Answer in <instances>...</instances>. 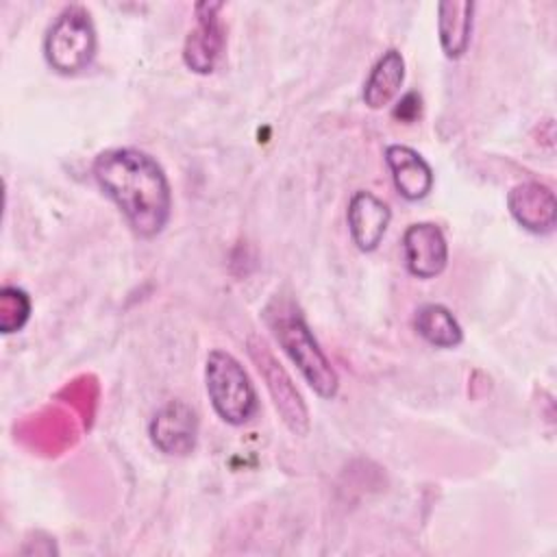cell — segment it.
Wrapping results in <instances>:
<instances>
[{
	"label": "cell",
	"instance_id": "cell-6",
	"mask_svg": "<svg viewBox=\"0 0 557 557\" xmlns=\"http://www.w3.org/2000/svg\"><path fill=\"white\" fill-rule=\"evenodd\" d=\"M222 2H198L194 7L196 26L187 33L183 46V61L196 74L213 72L222 48H224V28L220 22Z\"/></svg>",
	"mask_w": 557,
	"mask_h": 557
},
{
	"label": "cell",
	"instance_id": "cell-12",
	"mask_svg": "<svg viewBox=\"0 0 557 557\" xmlns=\"http://www.w3.org/2000/svg\"><path fill=\"white\" fill-rule=\"evenodd\" d=\"M472 11L474 2L470 0H446L437 4V35L448 59H459L468 50L472 35Z\"/></svg>",
	"mask_w": 557,
	"mask_h": 557
},
{
	"label": "cell",
	"instance_id": "cell-14",
	"mask_svg": "<svg viewBox=\"0 0 557 557\" xmlns=\"http://www.w3.org/2000/svg\"><path fill=\"white\" fill-rule=\"evenodd\" d=\"M413 326L435 348H455L463 339L461 324L453 311L437 302L422 305L413 315Z\"/></svg>",
	"mask_w": 557,
	"mask_h": 557
},
{
	"label": "cell",
	"instance_id": "cell-15",
	"mask_svg": "<svg viewBox=\"0 0 557 557\" xmlns=\"http://www.w3.org/2000/svg\"><path fill=\"white\" fill-rule=\"evenodd\" d=\"M30 318V296L13 285L0 292V331L4 335L17 333Z\"/></svg>",
	"mask_w": 557,
	"mask_h": 557
},
{
	"label": "cell",
	"instance_id": "cell-8",
	"mask_svg": "<svg viewBox=\"0 0 557 557\" xmlns=\"http://www.w3.org/2000/svg\"><path fill=\"white\" fill-rule=\"evenodd\" d=\"M198 435V420L189 405L183 400H170L163 405L150 422V440L163 455L191 453Z\"/></svg>",
	"mask_w": 557,
	"mask_h": 557
},
{
	"label": "cell",
	"instance_id": "cell-16",
	"mask_svg": "<svg viewBox=\"0 0 557 557\" xmlns=\"http://www.w3.org/2000/svg\"><path fill=\"white\" fill-rule=\"evenodd\" d=\"M394 115L405 120V122H411L420 115V96L416 91H409L400 102L398 107L394 109Z\"/></svg>",
	"mask_w": 557,
	"mask_h": 557
},
{
	"label": "cell",
	"instance_id": "cell-9",
	"mask_svg": "<svg viewBox=\"0 0 557 557\" xmlns=\"http://www.w3.org/2000/svg\"><path fill=\"white\" fill-rule=\"evenodd\" d=\"M507 207L513 220L531 233L546 235L555 228V220H557L555 194L550 191V187L537 181H527L511 187L507 196Z\"/></svg>",
	"mask_w": 557,
	"mask_h": 557
},
{
	"label": "cell",
	"instance_id": "cell-7",
	"mask_svg": "<svg viewBox=\"0 0 557 557\" xmlns=\"http://www.w3.org/2000/svg\"><path fill=\"white\" fill-rule=\"evenodd\" d=\"M407 270L418 278H435L448 263V244L433 222H416L403 233Z\"/></svg>",
	"mask_w": 557,
	"mask_h": 557
},
{
	"label": "cell",
	"instance_id": "cell-13",
	"mask_svg": "<svg viewBox=\"0 0 557 557\" xmlns=\"http://www.w3.org/2000/svg\"><path fill=\"white\" fill-rule=\"evenodd\" d=\"M405 81V59L396 48L385 50L372 65L363 83V102L370 109H383L400 91Z\"/></svg>",
	"mask_w": 557,
	"mask_h": 557
},
{
	"label": "cell",
	"instance_id": "cell-3",
	"mask_svg": "<svg viewBox=\"0 0 557 557\" xmlns=\"http://www.w3.org/2000/svg\"><path fill=\"white\" fill-rule=\"evenodd\" d=\"M205 385L215 413L233 426L246 424L259 407L255 385L244 366L226 350H211L205 363Z\"/></svg>",
	"mask_w": 557,
	"mask_h": 557
},
{
	"label": "cell",
	"instance_id": "cell-4",
	"mask_svg": "<svg viewBox=\"0 0 557 557\" xmlns=\"http://www.w3.org/2000/svg\"><path fill=\"white\" fill-rule=\"evenodd\" d=\"M96 28L91 15L81 4L65 7L50 24L44 39L48 65L61 74L85 70L96 54Z\"/></svg>",
	"mask_w": 557,
	"mask_h": 557
},
{
	"label": "cell",
	"instance_id": "cell-2",
	"mask_svg": "<svg viewBox=\"0 0 557 557\" xmlns=\"http://www.w3.org/2000/svg\"><path fill=\"white\" fill-rule=\"evenodd\" d=\"M263 318L274 339L300 370L302 379L311 385V389L322 398H333L339 387L337 372L322 352L294 300L274 296L263 309Z\"/></svg>",
	"mask_w": 557,
	"mask_h": 557
},
{
	"label": "cell",
	"instance_id": "cell-1",
	"mask_svg": "<svg viewBox=\"0 0 557 557\" xmlns=\"http://www.w3.org/2000/svg\"><path fill=\"white\" fill-rule=\"evenodd\" d=\"M91 172L137 235L154 237L163 231L172 213V189L157 159L137 148H109L94 159Z\"/></svg>",
	"mask_w": 557,
	"mask_h": 557
},
{
	"label": "cell",
	"instance_id": "cell-5",
	"mask_svg": "<svg viewBox=\"0 0 557 557\" xmlns=\"http://www.w3.org/2000/svg\"><path fill=\"white\" fill-rule=\"evenodd\" d=\"M248 346H250V355H252L259 372L268 381V389L274 398L276 411L281 413L283 422L287 424V429L292 433L305 435L309 431V413H307V407H305L298 389L294 387L289 374L281 368V363H276L274 355L265 348L263 342H257L252 337Z\"/></svg>",
	"mask_w": 557,
	"mask_h": 557
},
{
	"label": "cell",
	"instance_id": "cell-11",
	"mask_svg": "<svg viewBox=\"0 0 557 557\" xmlns=\"http://www.w3.org/2000/svg\"><path fill=\"white\" fill-rule=\"evenodd\" d=\"M385 163L392 172L396 191L407 200L424 198L433 187V170L424 157L403 144H392L385 148Z\"/></svg>",
	"mask_w": 557,
	"mask_h": 557
},
{
	"label": "cell",
	"instance_id": "cell-10",
	"mask_svg": "<svg viewBox=\"0 0 557 557\" xmlns=\"http://www.w3.org/2000/svg\"><path fill=\"white\" fill-rule=\"evenodd\" d=\"M389 218H392V211L387 202H383L372 191H366V189L355 191L346 211L348 231L355 246L363 252L379 248L389 226Z\"/></svg>",
	"mask_w": 557,
	"mask_h": 557
}]
</instances>
